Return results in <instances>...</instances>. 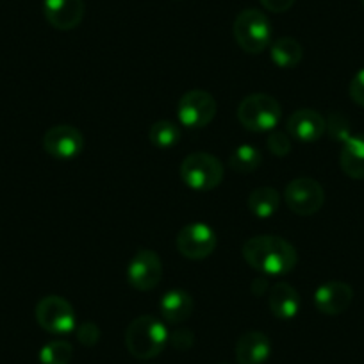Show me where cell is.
<instances>
[{"instance_id":"cell-1","label":"cell","mask_w":364,"mask_h":364,"mask_svg":"<svg viewBox=\"0 0 364 364\" xmlns=\"http://www.w3.org/2000/svg\"><path fill=\"white\" fill-rule=\"evenodd\" d=\"M243 257L252 268L272 277L291 273L299 262L293 245L277 236H254L247 240Z\"/></svg>"},{"instance_id":"cell-2","label":"cell","mask_w":364,"mask_h":364,"mask_svg":"<svg viewBox=\"0 0 364 364\" xmlns=\"http://www.w3.org/2000/svg\"><path fill=\"white\" fill-rule=\"evenodd\" d=\"M168 338L170 334L163 321L154 316H139L125 331V346L132 357L146 360L163 352Z\"/></svg>"},{"instance_id":"cell-3","label":"cell","mask_w":364,"mask_h":364,"mask_svg":"<svg viewBox=\"0 0 364 364\" xmlns=\"http://www.w3.org/2000/svg\"><path fill=\"white\" fill-rule=\"evenodd\" d=\"M282 117V107L273 97L254 93L241 100L237 106V120L252 132H266L277 127Z\"/></svg>"},{"instance_id":"cell-4","label":"cell","mask_w":364,"mask_h":364,"mask_svg":"<svg viewBox=\"0 0 364 364\" xmlns=\"http://www.w3.org/2000/svg\"><path fill=\"white\" fill-rule=\"evenodd\" d=\"M234 38L247 54H261L272 40V26L259 9H245L234 22Z\"/></svg>"},{"instance_id":"cell-5","label":"cell","mask_w":364,"mask_h":364,"mask_svg":"<svg viewBox=\"0 0 364 364\" xmlns=\"http://www.w3.org/2000/svg\"><path fill=\"white\" fill-rule=\"evenodd\" d=\"M181 177L191 190L211 191L222 184L223 166L211 154L195 152L182 161Z\"/></svg>"},{"instance_id":"cell-6","label":"cell","mask_w":364,"mask_h":364,"mask_svg":"<svg viewBox=\"0 0 364 364\" xmlns=\"http://www.w3.org/2000/svg\"><path fill=\"white\" fill-rule=\"evenodd\" d=\"M36 321L50 334H68L75 328V311L61 296H45L36 306Z\"/></svg>"},{"instance_id":"cell-7","label":"cell","mask_w":364,"mask_h":364,"mask_svg":"<svg viewBox=\"0 0 364 364\" xmlns=\"http://www.w3.org/2000/svg\"><path fill=\"white\" fill-rule=\"evenodd\" d=\"M284 200L295 215L311 216L321 209L325 202V191L314 178H295L286 186Z\"/></svg>"},{"instance_id":"cell-8","label":"cell","mask_w":364,"mask_h":364,"mask_svg":"<svg viewBox=\"0 0 364 364\" xmlns=\"http://www.w3.org/2000/svg\"><path fill=\"white\" fill-rule=\"evenodd\" d=\"M216 114V100L202 90L188 91L178 100V120L188 129H202L213 122Z\"/></svg>"},{"instance_id":"cell-9","label":"cell","mask_w":364,"mask_h":364,"mask_svg":"<svg viewBox=\"0 0 364 364\" xmlns=\"http://www.w3.org/2000/svg\"><path fill=\"white\" fill-rule=\"evenodd\" d=\"M216 248V234L205 223H190L178 232L177 250L191 261L209 257Z\"/></svg>"},{"instance_id":"cell-10","label":"cell","mask_w":364,"mask_h":364,"mask_svg":"<svg viewBox=\"0 0 364 364\" xmlns=\"http://www.w3.org/2000/svg\"><path fill=\"white\" fill-rule=\"evenodd\" d=\"M163 277V262L152 250H139L127 266L129 284L139 291H150Z\"/></svg>"},{"instance_id":"cell-11","label":"cell","mask_w":364,"mask_h":364,"mask_svg":"<svg viewBox=\"0 0 364 364\" xmlns=\"http://www.w3.org/2000/svg\"><path fill=\"white\" fill-rule=\"evenodd\" d=\"M43 146L55 159H73L84 149V136L73 125H55L43 136Z\"/></svg>"},{"instance_id":"cell-12","label":"cell","mask_w":364,"mask_h":364,"mask_svg":"<svg viewBox=\"0 0 364 364\" xmlns=\"http://www.w3.org/2000/svg\"><path fill=\"white\" fill-rule=\"evenodd\" d=\"M353 300V289L346 282L328 281L314 293V306L320 313L336 316L345 313Z\"/></svg>"},{"instance_id":"cell-13","label":"cell","mask_w":364,"mask_h":364,"mask_svg":"<svg viewBox=\"0 0 364 364\" xmlns=\"http://www.w3.org/2000/svg\"><path fill=\"white\" fill-rule=\"evenodd\" d=\"M43 15L58 31H72L84 18V0H45Z\"/></svg>"},{"instance_id":"cell-14","label":"cell","mask_w":364,"mask_h":364,"mask_svg":"<svg viewBox=\"0 0 364 364\" xmlns=\"http://www.w3.org/2000/svg\"><path fill=\"white\" fill-rule=\"evenodd\" d=\"M325 118L314 109H299L289 117L288 132L302 143L318 141L325 134Z\"/></svg>"},{"instance_id":"cell-15","label":"cell","mask_w":364,"mask_h":364,"mask_svg":"<svg viewBox=\"0 0 364 364\" xmlns=\"http://www.w3.org/2000/svg\"><path fill=\"white\" fill-rule=\"evenodd\" d=\"M272 353V341L259 331H250L236 343V360L240 364H264Z\"/></svg>"},{"instance_id":"cell-16","label":"cell","mask_w":364,"mask_h":364,"mask_svg":"<svg viewBox=\"0 0 364 364\" xmlns=\"http://www.w3.org/2000/svg\"><path fill=\"white\" fill-rule=\"evenodd\" d=\"M195 309V300L184 289H171V291L164 293L163 299H161L159 311L161 316L164 318V321L168 323H182L191 316Z\"/></svg>"},{"instance_id":"cell-17","label":"cell","mask_w":364,"mask_h":364,"mask_svg":"<svg viewBox=\"0 0 364 364\" xmlns=\"http://www.w3.org/2000/svg\"><path fill=\"white\" fill-rule=\"evenodd\" d=\"M269 311L279 320H291L299 314L300 309V296L293 286L286 282H277L269 289L268 295Z\"/></svg>"},{"instance_id":"cell-18","label":"cell","mask_w":364,"mask_h":364,"mask_svg":"<svg viewBox=\"0 0 364 364\" xmlns=\"http://www.w3.org/2000/svg\"><path fill=\"white\" fill-rule=\"evenodd\" d=\"M339 164L341 170L350 178L363 181L364 178V136H350L343 143L341 154H339Z\"/></svg>"},{"instance_id":"cell-19","label":"cell","mask_w":364,"mask_h":364,"mask_svg":"<svg viewBox=\"0 0 364 364\" xmlns=\"http://www.w3.org/2000/svg\"><path fill=\"white\" fill-rule=\"evenodd\" d=\"M272 61L279 68H295L304 58V48L295 38H281L269 48Z\"/></svg>"},{"instance_id":"cell-20","label":"cell","mask_w":364,"mask_h":364,"mask_svg":"<svg viewBox=\"0 0 364 364\" xmlns=\"http://www.w3.org/2000/svg\"><path fill=\"white\" fill-rule=\"evenodd\" d=\"M281 205V193L273 188H257L248 197V209L257 218H269L277 213Z\"/></svg>"},{"instance_id":"cell-21","label":"cell","mask_w":364,"mask_h":364,"mask_svg":"<svg viewBox=\"0 0 364 364\" xmlns=\"http://www.w3.org/2000/svg\"><path fill=\"white\" fill-rule=\"evenodd\" d=\"M262 156L255 146L252 145H241L230 154L229 164L234 171L237 173H252L261 166Z\"/></svg>"},{"instance_id":"cell-22","label":"cell","mask_w":364,"mask_h":364,"mask_svg":"<svg viewBox=\"0 0 364 364\" xmlns=\"http://www.w3.org/2000/svg\"><path fill=\"white\" fill-rule=\"evenodd\" d=\"M150 141L159 149H171L181 139V129L177 124L168 120H159L150 127L149 131Z\"/></svg>"},{"instance_id":"cell-23","label":"cell","mask_w":364,"mask_h":364,"mask_svg":"<svg viewBox=\"0 0 364 364\" xmlns=\"http://www.w3.org/2000/svg\"><path fill=\"white\" fill-rule=\"evenodd\" d=\"M73 357V346L68 341H50L40 350L41 364H70Z\"/></svg>"},{"instance_id":"cell-24","label":"cell","mask_w":364,"mask_h":364,"mask_svg":"<svg viewBox=\"0 0 364 364\" xmlns=\"http://www.w3.org/2000/svg\"><path fill=\"white\" fill-rule=\"evenodd\" d=\"M325 124H327L325 131L328 132V136H331L334 141L345 143L346 139L352 136V132H350V122L345 114L332 111V113L325 118Z\"/></svg>"},{"instance_id":"cell-25","label":"cell","mask_w":364,"mask_h":364,"mask_svg":"<svg viewBox=\"0 0 364 364\" xmlns=\"http://www.w3.org/2000/svg\"><path fill=\"white\" fill-rule=\"evenodd\" d=\"M266 145H268L269 152L277 157H284L291 152V138H289L286 132H281V131L272 132V134L268 136Z\"/></svg>"},{"instance_id":"cell-26","label":"cell","mask_w":364,"mask_h":364,"mask_svg":"<svg viewBox=\"0 0 364 364\" xmlns=\"http://www.w3.org/2000/svg\"><path fill=\"white\" fill-rule=\"evenodd\" d=\"M77 339L84 346H95L100 339V328L91 321H84L77 327Z\"/></svg>"},{"instance_id":"cell-27","label":"cell","mask_w":364,"mask_h":364,"mask_svg":"<svg viewBox=\"0 0 364 364\" xmlns=\"http://www.w3.org/2000/svg\"><path fill=\"white\" fill-rule=\"evenodd\" d=\"M168 341H170V345L173 346L175 350H188L193 346L195 336L193 332L188 331V328H178L173 334H170Z\"/></svg>"},{"instance_id":"cell-28","label":"cell","mask_w":364,"mask_h":364,"mask_svg":"<svg viewBox=\"0 0 364 364\" xmlns=\"http://www.w3.org/2000/svg\"><path fill=\"white\" fill-rule=\"evenodd\" d=\"M348 93L350 99H352L357 106L364 107V68L359 70V72L353 75V79L350 80Z\"/></svg>"},{"instance_id":"cell-29","label":"cell","mask_w":364,"mask_h":364,"mask_svg":"<svg viewBox=\"0 0 364 364\" xmlns=\"http://www.w3.org/2000/svg\"><path fill=\"white\" fill-rule=\"evenodd\" d=\"M296 0H261L262 8L272 13H286L293 8Z\"/></svg>"},{"instance_id":"cell-30","label":"cell","mask_w":364,"mask_h":364,"mask_svg":"<svg viewBox=\"0 0 364 364\" xmlns=\"http://www.w3.org/2000/svg\"><path fill=\"white\" fill-rule=\"evenodd\" d=\"M360 2H363V8H364V0H360Z\"/></svg>"}]
</instances>
